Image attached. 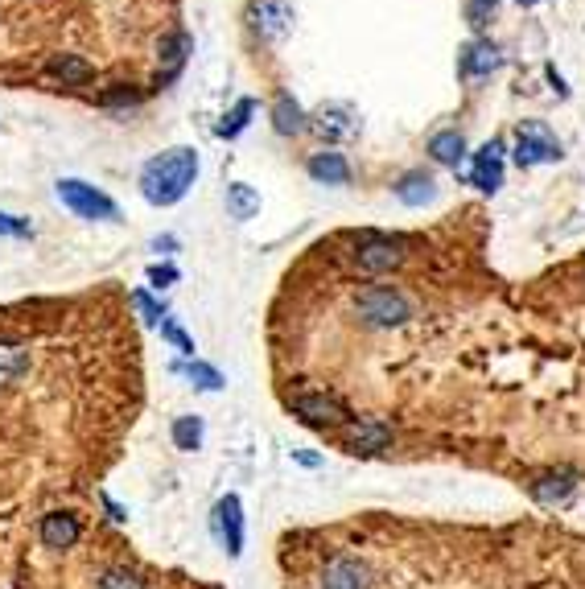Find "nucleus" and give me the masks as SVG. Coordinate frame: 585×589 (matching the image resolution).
Instances as JSON below:
<instances>
[{"label":"nucleus","mask_w":585,"mask_h":589,"mask_svg":"<svg viewBox=\"0 0 585 589\" xmlns=\"http://www.w3.org/2000/svg\"><path fill=\"white\" fill-rule=\"evenodd\" d=\"M194 173H198V153L194 149H169V153L153 157L141 169V194L153 206H174L190 190Z\"/></svg>","instance_id":"f257e3e1"},{"label":"nucleus","mask_w":585,"mask_h":589,"mask_svg":"<svg viewBox=\"0 0 585 589\" xmlns=\"http://www.w3.org/2000/svg\"><path fill=\"white\" fill-rule=\"evenodd\" d=\"M355 309H359L363 326L371 330H396L412 318V301L392 285H363L355 293Z\"/></svg>","instance_id":"f03ea898"},{"label":"nucleus","mask_w":585,"mask_h":589,"mask_svg":"<svg viewBox=\"0 0 585 589\" xmlns=\"http://www.w3.org/2000/svg\"><path fill=\"white\" fill-rule=\"evenodd\" d=\"M561 157V141L548 132L540 120H524L520 132H515V161L520 165H544Z\"/></svg>","instance_id":"7ed1b4c3"},{"label":"nucleus","mask_w":585,"mask_h":589,"mask_svg":"<svg viewBox=\"0 0 585 589\" xmlns=\"http://www.w3.org/2000/svg\"><path fill=\"white\" fill-rule=\"evenodd\" d=\"M58 198H62V206H71V211L83 215V219H116V215H120L116 202H112L108 194H99L95 186L75 182V178L58 182Z\"/></svg>","instance_id":"20e7f679"},{"label":"nucleus","mask_w":585,"mask_h":589,"mask_svg":"<svg viewBox=\"0 0 585 589\" xmlns=\"http://www.w3.org/2000/svg\"><path fill=\"white\" fill-rule=\"evenodd\" d=\"M404 264V248L400 239H388V235H363L359 248H355V268L367 272V276H380V272H392Z\"/></svg>","instance_id":"39448f33"},{"label":"nucleus","mask_w":585,"mask_h":589,"mask_svg":"<svg viewBox=\"0 0 585 589\" xmlns=\"http://www.w3.org/2000/svg\"><path fill=\"white\" fill-rule=\"evenodd\" d=\"M289 404H293V412H297L301 421L322 425V429H342V425L351 421V412L342 408L334 396H326V392H301V396H293Z\"/></svg>","instance_id":"423d86ee"},{"label":"nucleus","mask_w":585,"mask_h":589,"mask_svg":"<svg viewBox=\"0 0 585 589\" xmlns=\"http://www.w3.org/2000/svg\"><path fill=\"white\" fill-rule=\"evenodd\" d=\"M215 536L227 548V557H239V552H244V507H239L235 495H223L215 503Z\"/></svg>","instance_id":"0eeeda50"},{"label":"nucleus","mask_w":585,"mask_h":589,"mask_svg":"<svg viewBox=\"0 0 585 589\" xmlns=\"http://www.w3.org/2000/svg\"><path fill=\"white\" fill-rule=\"evenodd\" d=\"M342 445L351 449V454H375V449H388L392 445V429L384 421H347L342 425Z\"/></svg>","instance_id":"6e6552de"},{"label":"nucleus","mask_w":585,"mask_h":589,"mask_svg":"<svg viewBox=\"0 0 585 589\" xmlns=\"http://www.w3.org/2000/svg\"><path fill=\"white\" fill-rule=\"evenodd\" d=\"M248 21H252V29L260 33V38H272V42H277V38H285V33H289L293 13H289L285 0H252Z\"/></svg>","instance_id":"1a4fd4ad"},{"label":"nucleus","mask_w":585,"mask_h":589,"mask_svg":"<svg viewBox=\"0 0 585 589\" xmlns=\"http://www.w3.org/2000/svg\"><path fill=\"white\" fill-rule=\"evenodd\" d=\"M38 536H42L46 548L62 552V548H75V544H79L83 524H79V515H71V511H50V515H42Z\"/></svg>","instance_id":"9d476101"},{"label":"nucleus","mask_w":585,"mask_h":589,"mask_svg":"<svg viewBox=\"0 0 585 589\" xmlns=\"http://www.w3.org/2000/svg\"><path fill=\"white\" fill-rule=\"evenodd\" d=\"M314 132L322 136V141H351V136L359 132V116L347 108V103H326V108H318V116H314Z\"/></svg>","instance_id":"9b49d317"},{"label":"nucleus","mask_w":585,"mask_h":589,"mask_svg":"<svg viewBox=\"0 0 585 589\" xmlns=\"http://www.w3.org/2000/svg\"><path fill=\"white\" fill-rule=\"evenodd\" d=\"M322 589H371V569L355 557H334L322 573Z\"/></svg>","instance_id":"f8f14e48"},{"label":"nucleus","mask_w":585,"mask_h":589,"mask_svg":"<svg viewBox=\"0 0 585 589\" xmlns=\"http://www.w3.org/2000/svg\"><path fill=\"white\" fill-rule=\"evenodd\" d=\"M470 178H474L478 190H487V194H495L503 186V145L499 141H491V145H483V149L474 153Z\"/></svg>","instance_id":"ddd939ff"},{"label":"nucleus","mask_w":585,"mask_h":589,"mask_svg":"<svg viewBox=\"0 0 585 589\" xmlns=\"http://www.w3.org/2000/svg\"><path fill=\"white\" fill-rule=\"evenodd\" d=\"M577 491V478L569 470H557V474H540L532 482V495L544 503V507H557V503H569Z\"/></svg>","instance_id":"4468645a"},{"label":"nucleus","mask_w":585,"mask_h":589,"mask_svg":"<svg viewBox=\"0 0 585 589\" xmlns=\"http://www.w3.org/2000/svg\"><path fill=\"white\" fill-rule=\"evenodd\" d=\"M25 371H29V346L17 338H0V388L17 384Z\"/></svg>","instance_id":"2eb2a0df"},{"label":"nucleus","mask_w":585,"mask_h":589,"mask_svg":"<svg viewBox=\"0 0 585 589\" xmlns=\"http://www.w3.org/2000/svg\"><path fill=\"white\" fill-rule=\"evenodd\" d=\"M309 178L326 182V186H347L351 182V165L342 161L338 153H318V157H309Z\"/></svg>","instance_id":"dca6fc26"},{"label":"nucleus","mask_w":585,"mask_h":589,"mask_svg":"<svg viewBox=\"0 0 585 589\" xmlns=\"http://www.w3.org/2000/svg\"><path fill=\"white\" fill-rule=\"evenodd\" d=\"M495 66H499V50H495L491 42H474V46H466V54H462V75L478 79V75H491Z\"/></svg>","instance_id":"f3484780"},{"label":"nucleus","mask_w":585,"mask_h":589,"mask_svg":"<svg viewBox=\"0 0 585 589\" xmlns=\"http://www.w3.org/2000/svg\"><path fill=\"white\" fill-rule=\"evenodd\" d=\"M433 194H437V190H433V178H429V173H408V178H400V186H396V198H400L404 206H425Z\"/></svg>","instance_id":"a211bd4d"},{"label":"nucleus","mask_w":585,"mask_h":589,"mask_svg":"<svg viewBox=\"0 0 585 589\" xmlns=\"http://www.w3.org/2000/svg\"><path fill=\"white\" fill-rule=\"evenodd\" d=\"M227 211H231V219H252L260 211V194L252 186H244V182L227 186Z\"/></svg>","instance_id":"6ab92c4d"},{"label":"nucleus","mask_w":585,"mask_h":589,"mask_svg":"<svg viewBox=\"0 0 585 589\" xmlns=\"http://www.w3.org/2000/svg\"><path fill=\"white\" fill-rule=\"evenodd\" d=\"M429 153H433V161H441V165H458L462 157H466V141L458 132H437L433 141H429Z\"/></svg>","instance_id":"aec40b11"},{"label":"nucleus","mask_w":585,"mask_h":589,"mask_svg":"<svg viewBox=\"0 0 585 589\" xmlns=\"http://www.w3.org/2000/svg\"><path fill=\"white\" fill-rule=\"evenodd\" d=\"M272 124H277V132H285V136H297V132L305 128V112L297 108L289 95H281L277 108H272Z\"/></svg>","instance_id":"412c9836"},{"label":"nucleus","mask_w":585,"mask_h":589,"mask_svg":"<svg viewBox=\"0 0 585 589\" xmlns=\"http://www.w3.org/2000/svg\"><path fill=\"white\" fill-rule=\"evenodd\" d=\"M174 445L186 449V454H194V449L202 445V421L198 417H178L174 421Z\"/></svg>","instance_id":"4be33fe9"},{"label":"nucleus","mask_w":585,"mask_h":589,"mask_svg":"<svg viewBox=\"0 0 585 589\" xmlns=\"http://www.w3.org/2000/svg\"><path fill=\"white\" fill-rule=\"evenodd\" d=\"M252 112H256V103H252V99H239V103H235V112L219 124V136H239V132H244V124H248V116H252Z\"/></svg>","instance_id":"5701e85b"},{"label":"nucleus","mask_w":585,"mask_h":589,"mask_svg":"<svg viewBox=\"0 0 585 589\" xmlns=\"http://www.w3.org/2000/svg\"><path fill=\"white\" fill-rule=\"evenodd\" d=\"M186 375L194 379V388H202V392H219L223 388V375L215 367H206V363H186Z\"/></svg>","instance_id":"b1692460"},{"label":"nucleus","mask_w":585,"mask_h":589,"mask_svg":"<svg viewBox=\"0 0 585 589\" xmlns=\"http://www.w3.org/2000/svg\"><path fill=\"white\" fill-rule=\"evenodd\" d=\"M99 589H149V581H141L136 573H128V569H108L99 577Z\"/></svg>","instance_id":"393cba45"},{"label":"nucleus","mask_w":585,"mask_h":589,"mask_svg":"<svg viewBox=\"0 0 585 589\" xmlns=\"http://www.w3.org/2000/svg\"><path fill=\"white\" fill-rule=\"evenodd\" d=\"M132 305L141 309V318H145V322H165V305H157L149 293H132Z\"/></svg>","instance_id":"a878e982"},{"label":"nucleus","mask_w":585,"mask_h":589,"mask_svg":"<svg viewBox=\"0 0 585 589\" xmlns=\"http://www.w3.org/2000/svg\"><path fill=\"white\" fill-rule=\"evenodd\" d=\"M161 334H165L169 342H174V346H178V351H182V355H194V342H190V338H186V334H182V330H178L174 322H161Z\"/></svg>","instance_id":"bb28decb"},{"label":"nucleus","mask_w":585,"mask_h":589,"mask_svg":"<svg viewBox=\"0 0 585 589\" xmlns=\"http://www.w3.org/2000/svg\"><path fill=\"white\" fill-rule=\"evenodd\" d=\"M0 235H29V223L17 215H0Z\"/></svg>","instance_id":"cd10ccee"},{"label":"nucleus","mask_w":585,"mask_h":589,"mask_svg":"<svg viewBox=\"0 0 585 589\" xmlns=\"http://www.w3.org/2000/svg\"><path fill=\"white\" fill-rule=\"evenodd\" d=\"M149 281H153L157 289H165L169 281H178V268H169V264L161 268V264H157V268H149Z\"/></svg>","instance_id":"c85d7f7f"},{"label":"nucleus","mask_w":585,"mask_h":589,"mask_svg":"<svg viewBox=\"0 0 585 589\" xmlns=\"http://www.w3.org/2000/svg\"><path fill=\"white\" fill-rule=\"evenodd\" d=\"M470 5H474V17H478V13H483V9H495V5H499V0H470Z\"/></svg>","instance_id":"c756f323"},{"label":"nucleus","mask_w":585,"mask_h":589,"mask_svg":"<svg viewBox=\"0 0 585 589\" xmlns=\"http://www.w3.org/2000/svg\"><path fill=\"white\" fill-rule=\"evenodd\" d=\"M520 5H536V0H520Z\"/></svg>","instance_id":"7c9ffc66"}]
</instances>
